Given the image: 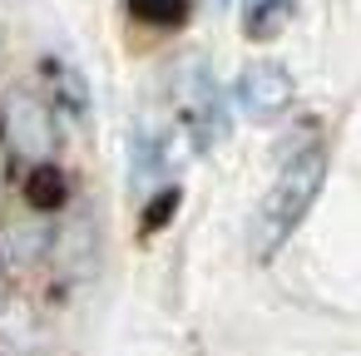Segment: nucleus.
Returning a JSON list of instances; mask_svg holds the SVG:
<instances>
[{"mask_svg":"<svg viewBox=\"0 0 361 356\" xmlns=\"http://www.w3.org/2000/svg\"><path fill=\"white\" fill-rule=\"evenodd\" d=\"M326 168H331L326 144H302V149H292V154L277 164V178H272V188L262 193V203H257V213H252V228H247V252H252L257 262H267V257L297 233V223L312 213V203H317V193H322V183H326Z\"/></svg>","mask_w":361,"mask_h":356,"instance_id":"obj_1","label":"nucleus"},{"mask_svg":"<svg viewBox=\"0 0 361 356\" xmlns=\"http://www.w3.org/2000/svg\"><path fill=\"white\" fill-rule=\"evenodd\" d=\"M173 104L183 109V119H188V129H193V139H198L203 149L228 134L223 94H218V85H213V70H208L198 55L178 60V70H173Z\"/></svg>","mask_w":361,"mask_h":356,"instance_id":"obj_2","label":"nucleus"},{"mask_svg":"<svg viewBox=\"0 0 361 356\" xmlns=\"http://www.w3.org/2000/svg\"><path fill=\"white\" fill-rule=\"evenodd\" d=\"M292 75L282 65H247L233 85V104L252 119V124H272L292 109Z\"/></svg>","mask_w":361,"mask_h":356,"instance_id":"obj_3","label":"nucleus"},{"mask_svg":"<svg viewBox=\"0 0 361 356\" xmlns=\"http://www.w3.org/2000/svg\"><path fill=\"white\" fill-rule=\"evenodd\" d=\"M0 119H6V134L20 154L30 159H45L50 144H55V124H50V104L35 99L30 90H11L6 104H0Z\"/></svg>","mask_w":361,"mask_h":356,"instance_id":"obj_4","label":"nucleus"},{"mask_svg":"<svg viewBox=\"0 0 361 356\" xmlns=\"http://www.w3.org/2000/svg\"><path fill=\"white\" fill-rule=\"evenodd\" d=\"M292 16V0H243V35L247 40H272Z\"/></svg>","mask_w":361,"mask_h":356,"instance_id":"obj_5","label":"nucleus"},{"mask_svg":"<svg viewBox=\"0 0 361 356\" xmlns=\"http://www.w3.org/2000/svg\"><path fill=\"white\" fill-rule=\"evenodd\" d=\"M124 6L144 25H178L188 16V0H124Z\"/></svg>","mask_w":361,"mask_h":356,"instance_id":"obj_6","label":"nucleus"},{"mask_svg":"<svg viewBox=\"0 0 361 356\" xmlns=\"http://www.w3.org/2000/svg\"><path fill=\"white\" fill-rule=\"evenodd\" d=\"M173 208H178V188H164V193H159V203L144 213V233H154L164 218H173Z\"/></svg>","mask_w":361,"mask_h":356,"instance_id":"obj_7","label":"nucleus"},{"mask_svg":"<svg viewBox=\"0 0 361 356\" xmlns=\"http://www.w3.org/2000/svg\"><path fill=\"white\" fill-rule=\"evenodd\" d=\"M218 6H223V0H218Z\"/></svg>","mask_w":361,"mask_h":356,"instance_id":"obj_8","label":"nucleus"}]
</instances>
